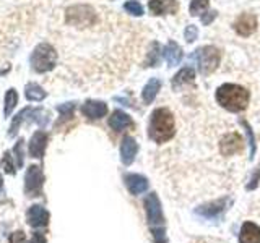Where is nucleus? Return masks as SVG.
<instances>
[{"mask_svg": "<svg viewBox=\"0 0 260 243\" xmlns=\"http://www.w3.org/2000/svg\"><path fill=\"white\" fill-rule=\"evenodd\" d=\"M216 102L228 112H242L247 109L250 93L244 86L234 83H224L216 89Z\"/></svg>", "mask_w": 260, "mask_h": 243, "instance_id": "f257e3e1", "label": "nucleus"}, {"mask_svg": "<svg viewBox=\"0 0 260 243\" xmlns=\"http://www.w3.org/2000/svg\"><path fill=\"white\" fill-rule=\"evenodd\" d=\"M176 133L174 130V115L173 112L166 107L154 109L150 115V124H148V136L154 143L162 144L173 140Z\"/></svg>", "mask_w": 260, "mask_h": 243, "instance_id": "f03ea898", "label": "nucleus"}, {"mask_svg": "<svg viewBox=\"0 0 260 243\" xmlns=\"http://www.w3.org/2000/svg\"><path fill=\"white\" fill-rule=\"evenodd\" d=\"M145 213H146V221H148L150 230L154 238H161L166 235L165 229V216H162V208L161 201L156 193H150L145 199Z\"/></svg>", "mask_w": 260, "mask_h": 243, "instance_id": "7ed1b4c3", "label": "nucleus"}, {"mask_svg": "<svg viewBox=\"0 0 260 243\" xmlns=\"http://www.w3.org/2000/svg\"><path fill=\"white\" fill-rule=\"evenodd\" d=\"M193 59L197 62L200 75L208 76L218 68L219 62H221V52L215 46H203L193 52Z\"/></svg>", "mask_w": 260, "mask_h": 243, "instance_id": "20e7f679", "label": "nucleus"}, {"mask_svg": "<svg viewBox=\"0 0 260 243\" xmlns=\"http://www.w3.org/2000/svg\"><path fill=\"white\" fill-rule=\"evenodd\" d=\"M31 67L38 73L51 71L57 63V52L51 44H39L31 54Z\"/></svg>", "mask_w": 260, "mask_h": 243, "instance_id": "39448f33", "label": "nucleus"}, {"mask_svg": "<svg viewBox=\"0 0 260 243\" xmlns=\"http://www.w3.org/2000/svg\"><path fill=\"white\" fill-rule=\"evenodd\" d=\"M98 16L94 8L89 5H73L69 7L67 12H65V21H67L70 26H77V28H88L93 26L96 23Z\"/></svg>", "mask_w": 260, "mask_h": 243, "instance_id": "423d86ee", "label": "nucleus"}, {"mask_svg": "<svg viewBox=\"0 0 260 243\" xmlns=\"http://www.w3.org/2000/svg\"><path fill=\"white\" fill-rule=\"evenodd\" d=\"M44 175L39 166H29L24 177V191L28 196H39L43 193Z\"/></svg>", "mask_w": 260, "mask_h": 243, "instance_id": "0eeeda50", "label": "nucleus"}, {"mask_svg": "<svg viewBox=\"0 0 260 243\" xmlns=\"http://www.w3.org/2000/svg\"><path fill=\"white\" fill-rule=\"evenodd\" d=\"M244 149V140L238 132H231L221 138L219 141V152L223 156H234Z\"/></svg>", "mask_w": 260, "mask_h": 243, "instance_id": "6e6552de", "label": "nucleus"}, {"mask_svg": "<svg viewBox=\"0 0 260 243\" xmlns=\"http://www.w3.org/2000/svg\"><path fill=\"white\" fill-rule=\"evenodd\" d=\"M234 31L242 37H249L257 29V18L252 13H241L233 23Z\"/></svg>", "mask_w": 260, "mask_h": 243, "instance_id": "1a4fd4ad", "label": "nucleus"}, {"mask_svg": "<svg viewBox=\"0 0 260 243\" xmlns=\"http://www.w3.org/2000/svg\"><path fill=\"white\" fill-rule=\"evenodd\" d=\"M148 8L151 15L159 16V15H176L179 10V2L177 0H150Z\"/></svg>", "mask_w": 260, "mask_h": 243, "instance_id": "9d476101", "label": "nucleus"}, {"mask_svg": "<svg viewBox=\"0 0 260 243\" xmlns=\"http://www.w3.org/2000/svg\"><path fill=\"white\" fill-rule=\"evenodd\" d=\"M81 113L89 120H100L108 113V104L103 101H86L81 105Z\"/></svg>", "mask_w": 260, "mask_h": 243, "instance_id": "9b49d317", "label": "nucleus"}, {"mask_svg": "<svg viewBox=\"0 0 260 243\" xmlns=\"http://www.w3.org/2000/svg\"><path fill=\"white\" fill-rule=\"evenodd\" d=\"M228 202H230V199H228V198H221L218 201L208 202V205H203L199 209H195V214H199V216L205 217V219H215L226 209Z\"/></svg>", "mask_w": 260, "mask_h": 243, "instance_id": "f8f14e48", "label": "nucleus"}, {"mask_svg": "<svg viewBox=\"0 0 260 243\" xmlns=\"http://www.w3.org/2000/svg\"><path fill=\"white\" fill-rule=\"evenodd\" d=\"M138 152V144L132 136H125L120 143V160L124 166H130L135 160Z\"/></svg>", "mask_w": 260, "mask_h": 243, "instance_id": "ddd939ff", "label": "nucleus"}, {"mask_svg": "<svg viewBox=\"0 0 260 243\" xmlns=\"http://www.w3.org/2000/svg\"><path fill=\"white\" fill-rule=\"evenodd\" d=\"M46 146H47V133L36 132L31 136V141H29V148H28L29 156L35 159H41L44 156Z\"/></svg>", "mask_w": 260, "mask_h": 243, "instance_id": "4468645a", "label": "nucleus"}, {"mask_svg": "<svg viewBox=\"0 0 260 243\" xmlns=\"http://www.w3.org/2000/svg\"><path fill=\"white\" fill-rule=\"evenodd\" d=\"M28 224L31 227H46L49 222V213L39 205H35L28 209Z\"/></svg>", "mask_w": 260, "mask_h": 243, "instance_id": "2eb2a0df", "label": "nucleus"}, {"mask_svg": "<svg viewBox=\"0 0 260 243\" xmlns=\"http://www.w3.org/2000/svg\"><path fill=\"white\" fill-rule=\"evenodd\" d=\"M195 79V71L192 67H184L179 70L174 78L171 79V88L174 89V91H177V89H181L187 85H192Z\"/></svg>", "mask_w": 260, "mask_h": 243, "instance_id": "dca6fc26", "label": "nucleus"}, {"mask_svg": "<svg viewBox=\"0 0 260 243\" xmlns=\"http://www.w3.org/2000/svg\"><path fill=\"white\" fill-rule=\"evenodd\" d=\"M124 182L132 194H142L148 188V180H146L143 175H138V174H127L124 177Z\"/></svg>", "mask_w": 260, "mask_h": 243, "instance_id": "f3484780", "label": "nucleus"}, {"mask_svg": "<svg viewBox=\"0 0 260 243\" xmlns=\"http://www.w3.org/2000/svg\"><path fill=\"white\" fill-rule=\"evenodd\" d=\"M162 55H165V59H166L169 67H176V65L181 63L184 52L176 40H169V43L166 44V47L162 49Z\"/></svg>", "mask_w": 260, "mask_h": 243, "instance_id": "a211bd4d", "label": "nucleus"}, {"mask_svg": "<svg viewBox=\"0 0 260 243\" xmlns=\"http://www.w3.org/2000/svg\"><path fill=\"white\" fill-rule=\"evenodd\" d=\"M239 243H260V227L254 222H244L239 232Z\"/></svg>", "mask_w": 260, "mask_h": 243, "instance_id": "6ab92c4d", "label": "nucleus"}, {"mask_svg": "<svg viewBox=\"0 0 260 243\" xmlns=\"http://www.w3.org/2000/svg\"><path fill=\"white\" fill-rule=\"evenodd\" d=\"M109 127L114 132H122V130H125L128 127H134V122L128 113L122 110H114L112 115L109 117Z\"/></svg>", "mask_w": 260, "mask_h": 243, "instance_id": "aec40b11", "label": "nucleus"}, {"mask_svg": "<svg viewBox=\"0 0 260 243\" xmlns=\"http://www.w3.org/2000/svg\"><path fill=\"white\" fill-rule=\"evenodd\" d=\"M159 89H161V79L158 78H151L148 83L145 85L143 88V93H142V99L145 104H151L154 101V97L158 96L159 93Z\"/></svg>", "mask_w": 260, "mask_h": 243, "instance_id": "412c9836", "label": "nucleus"}, {"mask_svg": "<svg viewBox=\"0 0 260 243\" xmlns=\"http://www.w3.org/2000/svg\"><path fill=\"white\" fill-rule=\"evenodd\" d=\"M24 96H26V99H28V101L39 102V101L46 99L47 93H46L44 89L41 88L39 85H36V83H29V85H26V88H24Z\"/></svg>", "mask_w": 260, "mask_h": 243, "instance_id": "4be33fe9", "label": "nucleus"}, {"mask_svg": "<svg viewBox=\"0 0 260 243\" xmlns=\"http://www.w3.org/2000/svg\"><path fill=\"white\" fill-rule=\"evenodd\" d=\"M161 46L158 43H151L150 44V51L146 54L145 65L146 67H158L161 62Z\"/></svg>", "mask_w": 260, "mask_h": 243, "instance_id": "5701e85b", "label": "nucleus"}, {"mask_svg": "<svg viewBox=\"0 0 260 243\" xmlns=\"http://www.w3.org/2000/svg\"><path fill=\"white\" fill-rule=\"evenodd\" d=\"M29 113H31V107H26V109H23L21 112L16 113V115L13 117V122H12V125H10V130H8V135H10V136H15L16 132H18L20 125L24 122V118H28V117H29Z\"/></svg>", "mask_w": 260, "mask_h": 243, "instance_id": "b1692460", "label": "nucleus"}, {"mask_svg": "<svg viewBox=\"0 0 260 243\" xmlns=\"http://www.w3.org/2000/svg\"><path fill=\"white\" fill-rule=\"evenodd\" d=\"M16 104H18V93H16L15 89H8L5 94V110H4L5 117H8L13 112Z\"/></svg>", "mask_w": 260, "mask_h": 243, "instance_id": "393cba45", "label": "nucleus"}, {"mask_svg": "<svg viewBox=\"0 0 260 243\" xmlns=\"http://www.w3.org/2000/svg\"><path fill=\"white\" fill-rule=\"evenodd\" d=\"M239 124L242 125L244 132H246V135H247V141H249V146H250V156H249V159L252 160V159H254V156H255V149H257V144H255V136H254V132H252L250 125H249L247 122L244 120V118H241V120H239Z\"/></svg>", "mask_w": 260, "mask_h": 243, "instance_id": "a878e982", "label": "nucleus"}, {"mask_svg": "<svg viewBox=\"0 0 260 243\" xmlns=\"http://www.w3.org/2000/svg\"><path fill=\"white\" fill-rule=\"evenodd\" d=\"M208 4L210 0H192L190 2V8L189 12L192 16H199V15H203V12L208 8Z\"/></svg>", "mask_w": 260, "mask_h": 243, "instance_id": "bb28decb", "label": "nucleus"}, {"mask_svg": "<svg viewBox=\"0 0 260 243\" xmlns=\"http://www.w3.org/2000/svg\"><path fill=\"white\" fill-rule=\"evenodd\" d=\"M124 10L130 15H134V16H142L145 12H143V7L140 2H137V0H128V2H125L124 5Z\"/></svg>", "mask_w": 260, "mask_h": 243, "instance_id": "cd10ccee", "label": "nucleus"}, {"mask_svg": "<svg viewBox=\"0 0 260 243\" xmlns=\"http://www.w3.org/2000/svg\"><path fill=\"white\" fill-rule=\"evenodd\" d=\"M0 166H2V169L5 170L7 174H10V175H13L16 172V169L13 166V156H10V152H8V151L4 154L2 160H0Z\"/></svg>", "mask_w": 260, "mask_h": 243, "instance_id": "c85d7f7f", "label": "nucleus"}, {"mask_svg": "<svg viewBox=\"0 0 260 243\" xmlns=\"http://www.w3.org/2000/svg\"><path fill=\"white\" fill-rule=\"evenodd\" d=\"M57 110L60 112L62 118H70L73 115V110H75V102H67V104H60Z\"/></svg>", "mask_w": 260, "mask_h": 243, "instance_id": "c756f323", "label": "nucleus"}, {"mask_svg": "<svg viewBox=\"0 0 260 243\" xmlns=\"http://www.w3.org/2000/svg\"><path fill=\"white\" fill-rule=\"evenodd\" d=\"M23 140H18L13 148V157L16 159V167H23Z\"/></svg>", "mask_w": 260, "mask_h": 243, "instance_id": "7c9ffc66", "label": "nucleus"}, {"mask_svg": "<svg viewBox=\"0 0 260 243\" xmlns=\"http://www.w3.org/2000/svg\"><path fill=\"white\" fill-rule=\"evenodd\" d=\"M184 37H185L187 43L192 44L193 40L199 37V29H197V26H193V24H189V26H185V29H184Z\"/></svg>", "mask_w": 260, "mask_h": 243, "instance_id": "2f4dec72", "label": "nucleus"}, {"mask_svg": "<svg viewBox=\"0 0 260 243\" xmlns=\"http://www.w3.org/2000/svg\"><path fill=\"white\" fill-rule=\"evenodd\" d=\"M10 243H28L26 241V235H24V232L18 230L10 235Z\"/></svg>", "mask_w": 260, "mask_h": 243, "instance_id": "473e14b6", "label": "nucleus"}, {"mask_svg": "<svg viewBox=\"0 0 260 243\" xmlns=\"http://www.w3.org/2000/svg\"><path fill=\"white\" fill-rule=\"evenodd\" d=\"M216 10H210V12H205L203 15H200L202 16V23L203 24H210L211 21H213L215 18H216Z\"/></svg>", "mask_w": 260, "mask_h": 243, "instance_id": "72a5a7b5", "label": "nucleus"}, {"mask_svg": "<svg viewBox=\"0 0 260 243\" xmlns=\"http://www.w3.org/2000/svg\"><path fill=\"white\" fill-rule=\"evenodd\" d=\"M31 243H46V237L43 233H35L31 238Z\"/></svg>", "mask_w": 260, "mask_h": 243, "instance_id": "f704fd0d", "label": "nucleus"}, {"mask_svg": "<svg viewBox=\"0 0 260 243\" xmlns=\"http://www.w3.org/2000/svg\"><path fill=\"white\" fill-rule=\"evenodd\" d=\"M2 190H4V178L0 175V193H2Z\"/></svg>", "mask_w": 260, "mask_h": 243, "instance_id": "c9c22d12", "label": "nucleus"}, {"mask_svg": "<svg viewBox=\"0 0 260 243\" xmlns=\"http://www.w3.org/2000/svg\"><path fill=\"white\" fill-rule=\"evenodd\" d=\"M257 172H258V174H260V167H258V170H257Z\"/></svg>", "mask_w": 260, "mask_h": 243, "instance_id": "e433bc0d", "label": "nucleus"}]
</instances>
